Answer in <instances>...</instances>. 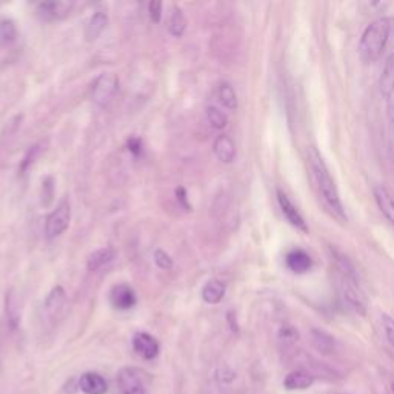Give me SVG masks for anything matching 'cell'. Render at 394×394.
<instances>
[{
  "instance_id": "obj_19",
  "label": "cell",
  "mask_w": 394,
  "mask_h": 394,
  "mask_svg": "<svg viewBox=\"0 0 394 394\" xmlns=\"http://www.w3.org/2000/svg\"><path fill=\"white\" fill-rule=\"evenodd\" d=\"M114 256H116V251L113 248H110V246H105V248L96 250L90 256H88L86 268L90 271L101 270L102 267H105V265H108L114 259Z\"/></svg>"
},
{
  "instance_id": "obj_11",
  "label": "cell",
  "mask_w": 394,
  "mask_h": 394,
  "mask_svg": "<svg viewBox=\"0 0 394 394\" xmlns=\"http://www.w3.org/2000/svg\"><path fill=\"white\" fill-rule=\"evenodd\" d=\"M21 311H22V298L21 293L16 288H11L5 296V313L11 328H16L21 323Z\"/></svg>"
},
{
  "instance_id": "obj_29",
  "label": "cell",
  "mask_w": 394,
  "mask_h": 394,
  "mask_svg": "<svg viewBox=\"0 0 394 394\" xmlns=\"http://www.w3.org/2000/svg\"><path fill=\"white\" fill-rule=\"evenodd\" d=\"M54 197V181L53 177H46V179L42 182V203L48 206L53 202Z\"/></svg>"
},
{
  "instance_id": "obj_2",
  "label": "cell",
  "mask_w": 394,
  "mask_h": 394,
  "mask_svg": "<svg viewBox=\"0 0 394 394\" xmlns=\"http://www.w3.org/2000/svg\"><path fill=\"white\" fill-rule=\"evenodd\" d=\"M393 26L394 22L391 17H379L365 28L359 42V56L362 62L373 64L379 61L390 41Z\"/></svg>"
},
{
  "instance_id": "obj_3",
  "label": "cell",
  "mask_w": 394,
  "mask_h": 394,
  "mask_svg": "<svg viewBox=\"0 0 394 394\" xmlns=\"http://www.w3.org/2000/svg\"><path fill=\"white\" fill-rule=\"evenodd\" d=\"M334 261H336L339 270V290L343 302L347 303L354 313L363 316V314L367 313L368 303L365 294H363L359 285L356 270H354L351 262L339 253H334Z\"/></svg>"
},
{
  "instance_id": "obj_33",
  "label": "cell",
  "mask_w": 394,
  "mask_h": 394,
  "mask_svg": "<svg viewBox=\"0 0 394 394\" xmlns=\"http://www.w3.org/2000/svg\"><path fill=\"white\" fill-rule=\"evenodd\" d=\"M388 116H390V148H391V153H393V157H394V106L390 105L388 108Z\"/></svg>"
},
{
  "instance_id": "obj_9",
  "label": "cell",
  "mask_w": 394,
  "mask_h": 394,
  "mask_svg": "<svg viewBox=\"0 0 394 394\" xmlns=\"http://www.w3.org/2000/svg\"><path fill=\"white\" fill-rule=\"evenodd\" d=\"M70 8H71V4H66V2H42L37 5L36 13L42 19V21L51 22V21H57V19L65 17L68 13H70Z\"/></svg>"
},
{
  "instance_id": "obj_10",
  "label": "cell",
  "mask_w": 394,
  "mask_h": 394,
  "mask_svg": "<svg viewBox=\"0 0 394 394\" xmlns=\"http://www.w3.org/2000/svg\"><path fill=\"white\" fill-rule=\"evenodd\" d=\"M285 263H287V268L296 274H305L310 271L313 261L307 251L300 248H294L287 253L285 256Z\"/></svg>"
},
{
  "instance_id": "obj_27",
  "label": "cell",
  "mask_w": 394,
  "mask_h": 394,
  "mask_svg": "<svg viewBox=\"0 0 394 394\" xmlns=\"http://www.w3.org/2000/svg\"><path fill=\"white\" fill-rule=\"evenodd\" d=\"M206 117H208L210 123L216 128V130H223L226 123H228V119H226L225 113L221 111L219 108H216V106L206 108Z\"/></svg>"
},
{
  "instance_id": "obj_31",
  "label": "cell",
  "mask_w": 394,
  "mask_h": 394,
  "mask_svg": "<svg viewBox=\"0 0 394 394\" xmlns=\"http://www.w3.org/2000/svg\"><path fill=\"white\" fill-rule=\"evenodd\" d=\"M148 11H150L151 21L154 24H159L162 19V2H159V0H153V2L148 5Z\"/></svg>"
},
{
  "instance_id": "obj_15",
  "label": "cell",
  "mask_w": 394,
  "mask_h": 394,
  "mask_svg": "<svg viewBox=\"0 0 394 394\" xmlns=\"http://www.w3.org/2000/svg\"><path fill=\"white\" fill-rule=\"evenodd\" d=\"M66 305V293L62 287H56L48 294L45 300V311L51 319H56Z\"/></svg>"
},
{
  "instance_id": "obj_30",
  "label": "cell",
  "mask_w": 394,
  "mask_h": 394,
  "mask_svg": "<svg viewBox=\"0 0 394 394\" xmlns=\"http://www.w3.org/2000/svg\"><path fill=\"white\" fill-rule=\"evenodd\" d=\"M154 262L159 268L162 270H170L173 267V259L170 258V254L163 251V250H156L154 251Z\"/></svg>"
},
{
  "instance_id": "obj_20",
  "label": "cell",
  "mask_w": 394,
  "mask_h": 394,
  "mask_svg": "<svg viewBox=\"0 0 394 394\" xmlns=\"http://www.w3.org/2000/svg\"><path fill=\"white\" fill-rule=\"evenodd\" d=\"M225 291H226V287H225L223 282H221V281H210L208 283L205 285L203 290H202V299L206 303L216 305V303H219L223 299Z\"/></svg>"
},
{
  "instance_id": "obj_4",
  "label": "cell",
  "mask_w": 394,
  "mask_h": 394,
  "mask_svg": "<svg viewBox=\"0 0 394 394\" xmlns=\"http://www.w3.org/2000/svg\"><path fill=\"white\" fill-rule=\"evenodd\" d=\"M119 88V77L114 73H103L96 79L93 85V101L98 106H106L113 101V97Z\"/></svg>"
},
{
  "instance_id": "obj_21",
  "label": "cell",
  "mask_w": 394,
  "mask_h": 394,
  "mask_svg": "<svg viewBox=\"0 0 394 394\" xmlns=\"http://www.w3.org/2000/svg\"><path fill=\"white\" fill-rule=\"evenodd\" d=\"M142 376H143V373H141L139 370L123 368L119 374V382H121V387L123 388V393L137 387V385H142Z\"/></svg>"
},
{
  "instance_id": "obj_7",
  "label": "cell",
  "mask_w": 394,
  "mask_h": 394,
  "mask_svg": "<svg viewBox=\"0 0 394 394\" xmlns=\"http://www.w3.org/2000/svg\"><path fill=\"white\" fill-rule=\"evenodd\" d=\"M133 348L145 360H153L159 356V342L148 333H136L133 338Z\"/></svg>"
},
{
  "instance_id": "obj_34",
  "label": "cell",
  "mask_w": 394,
  "mask_h": 394,
  "mask_svg": "<svg viewBox=\"0 0 394 394\" xmlns=\"http://www.w3.org/2000/svg\"><path fill=\"white\" fill-rule=\"evenodd\" d=\"M176 194H177V201H181V203L185 206L186 211H190V205H188V201H186V191L183 188H177L176 190Z\"/></svg>"
},
{
  "instance_id": "obj_16",
  "label": "cell",
  "mask_w": 394,
  "mask_h": 394,
  "mask_svg": "<svg viewBox=\"0 0 394 394\" xmlns=\"http://www.w3.org/2000/svg\"><path fill=\"white\" fill-rule=\"evenodd\" d=\"M374 199H376V203L379 206V210L382 214L385 216L387 221L394 225V197L393 194L385 188V186H376L374 188Z\"/></svg>"
},
{
  "instance_id": "obj_36",
  "label": "cell",
  "mask_w": 394,
  "mask_h": 394,
  "mask_svg": "<svg viewBox=\"0 0 394 394\" xmlns=\"http://www.w3.org/2000/svg\"><path fill=\"white\" fill-rule=\"evenodd\" d=\"M339 394H343V393H339Z\"/></svg>"
},
{
  "instance_id": "obj_13",
  "label": "cell",
  "mask_w": 394,
  "mask_h": 394,
  "mask_svg": "<svg viewBox=\"0 0 394 394\" xmlns=\"http://www.w3.org/2000/svg\"><path fill=\"white\" fill-rule=\"evenodd\" d=\"M314 383V376L311 373L305 370H294L287 374V378L283 380V387L290 391H302L308 390Z\"/></svg>"
},
{
  "instance_id": "obj_25",
  "label": "cell",
  "mask_w": 394,
  "mask_h": 394,
  "mask_svg": "<svg viewBox=\"0 0 394 394\" xmlns=\"http://www.w3.org/2000/svg\"><path fill=\"white\" fill-rule=\"evenodd\" d=\"M311 340L323 353H328V351H331L334 348V339L330 336V334L325 333V331L313 330L311 331Z\"/></svg>"
},
{
  "instance_id": "obj_32",
  "label": "cell",
  "mask_w": 394,
  "mask_h": 394,
  "mask_svg": "<svg viewBox=\"0 0 394 394\" xmlns=\"http://www.w3.org/2000/svg\"><path fill=\"white\" fill-rule=\"evenodd\" d=\"M128 150H130V153H133L134 156H139L142 153V141L139 139V137H131L130 141H128Z\"/></svg>"
},
{
  "instance_id": "obj_6",
  "label": "cell",
  "mask_w": 394,
  "mask_h": 394,
  "mask_svg": "<svg viewBox=\"0 0 394 394\" xmlns=\"http://www.w3.org/2000/svg\"><path fill=\"white\" fill-rule=\"evenodd\" d=\"M110 300H111V305L116 310L126 311V310H131V308L136 307L137 296H136V291L130 287V285L117 283L111 288Z\"/></svg>"
},
{
  "instance_id": "obj_17",
  "label": "cell",
  "mask_w": 394,
  "mask_h": 394,
  "mask_svg": "<svg viewBox=\"0 0 394 394\" xmlns=\"http://www.w3.org/2000/svg\"><path fill=\"white\" fill-rule=\"evenodd\" d=\"M214 154L218 156V159L223 163H231L236 157V145L228 136H219L218 139L214 141Z\"/></svg>"
},
{
  "instance_id": "obj_24",
  "label": "cell",
  "mask_w": 394,
  "mask_h": 394,
  "mask_svg": "<svg viewBox=\"0 0 394 394\" xmlns=\"http://www.w3.org/2000/svg\"><path fill=\"white\" fill-rule=\"evenodd\" d=\"M17 28L9 19H0V45L8 46L16 42Z\"/></svg>"
},
{
  "instance_id": "obj_8",
  "label": "cell",
  "mask_w": 394,
  "mask_h": 394,
  "mask_svg": "<svg viewBox=\"0 0 394 394\" xmlns=\"http://www.w3.org/2000/svg\"><path fill=\"white\" fill-rule=\"evenodd\" d=\"M278 202H279V206L282 210V214L285 216V219H287L294 226V228L307 233L308 231L307 222H305V219L302 218V214L293 205V202L290 201V197L285 194L282 190H278Z\"/></svg>"
},
{
  "instance_id": "obj_12",
  "label": "cell",
  "mask_w": 394,
  "mask_h": 394,
  "mask_svg": "<svg viewBox=\"0 0 394 394\" xmlns=\"http://www.w3.org/2000/svg\"><path fill=\"white\" fill-rule=\"evenodd\" d=\"M379 91L382 97L390 98L394 96V53L387 57L379 77Z\"/></svg>"
},
{
  "instance_id": "obj_35",
  "label": "cell",
  "mask_w": 394,
  "mask_h": 394,
  "mask_svg": "<svg viewBox=\"0 0 394 394\" xmlns=\"http://www.w3.org/2000/svg\"><path fill=\"white\" fill-rule=\"evenodd\" d=\"M123 394H145V388H143V385H137V387H134L131 390L125 391Z\"/></svg>"
},
{
  "instance_id": "obj_5",
  "label": "cell",
  "mask_w": 394,
  "mask_h": 394,
  "mask_svg": "<svg viewBox=\"0 0 394 394\" xmlns=\"http://www.w3.org/2000/svg\"><path fill=\"white\" fill-rule=\"evenodd\" d=\"M70 221H71V206H70V202L64 201L46 218V222H45L46 238L48 239L59 238V236L65 233L68 226H70Z\"/></svg>"
},
{
  "instance_id": "obj_23",
  "label": "cell",
  "mask_w": 394,
  "mask_h": 394,
  "mask_svg": "<svg viewBox=\"0 0 394 394\" xmlns=\"http://www.w3.org/2000/svg\"><path fill=\"white\" fill-rule=\"evenodd\" d=\"M218 97L219 102L226 108V110L234 111L238 108V96H236V91L233 90V86L230 84H221L219 90H218Z\"/></svg>"
},
{
  "instance_id": "obj_26",
  "label": "cell",
  "mask_w": 394,
  "mask_h": 394,
  "mask_svg": "<svg viewBox=\"0 0 394 394\" xmlns=\"http://www.w3.org/2000/svg\"><path fill=\"white\" fill-rule=\"evenodd\" d=\"M42 151H44V142H39V143H36L33 146H29V150L24 156L22 163H21V173L22 174L26 173L29 168H31L37 157L42 154Z\"/></svg>"
},
{
  "instance_id": "obj_28",
  "label": "cell",
  "mask_w": 394,
  "mask_h": 394,
  "mask_svg": "<svg viewBox=\"0 0 394 394\" xmlns=\"http://www.w3.org/2000/svg\"><path fill=\"white\" fill-rule=\"evenodd\" d=\"M380 323H382V330H383V334H385L388 343L394 348V319L391 316H388V314H382Z\"/></svg>"
},
{
  "instance_id": "obj_22",
  "label": "cell",
  "mask_w": 394,
  "mask_h": 394,
  "mask_svg": "<svg viewBox=\"0 0 394 394\" xmlns=\"http://www.w3.org/2000/svg\"><path fill=\"white\" fill-rule=\"evenodd\" d=\"M168 29L174 37L183 36L185 29H186V19H185V14L181 8H177V6L173 8V13H171L170 21H168Z\"/></svg>"
},
{
  "instance_id": "obj_14",
  "label": "cell",
  "mask_w": 394,
  "mask_h": 394,
  "mask_svg": "<svg viewBox=\"0 0 394 394\" xmlns=\"http://www.w3.org/2000/svg\"><path fill=\"white\" fill-rule=\"evenodd\" d=\"M79 387L85 394H106L108 383L97 373H85L79 380Z\"/></svg>"
},
{
  "instance_id": "obj_1",
  "label": "cell",
  "mask_w": 394,
  "mask_h": 394,
  "mask_svg": "<svg viewBox=\"0 0 394 394\" xmlns=\"http://www.w3.org/2000/svg\"><path fill=\"white\" fill-rule=\"evenodd\" d=\"M308 163L325 206H327L334 218L339 219L340 222H347V214H345L338 185L334 182L328 166L325 163L322 154L318 151V148H308Z\"/></svg>"
},
{
  "instance_id": "obj_18",
  "label": "cell",
  "mask_w": 394,
  "mask_h": 394,
  "mask_svg": "<svg viewBox=\"0 0 394 394\" xmlns=\"http://www.w3.org/2000/svg\"><path fill=\"white\" fill-rule=\"evenodd\" d=\"M108 25V16L102 11L96 13L90 17V21L85 25V39L86 42H94L96 39L102 34L103 29Z\"/></svg>"
}]
</instances>
